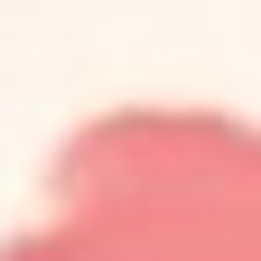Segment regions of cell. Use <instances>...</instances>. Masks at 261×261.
Segmentation results:
<instances>
[{"mask_svg": "<svg viewBox=\"0 0 261 261\" xmlns=\"http://www.w3.org/2000/svg\"><path fill=\"white\" fill-rule=\"evenodd\" d=\"M0 261H261V121L103 112L47 159V215Z\"/></svg>", "mask_w": 261, "mask_h": 261, "instance_id": "1", "label": "cell"}]
</instances>
